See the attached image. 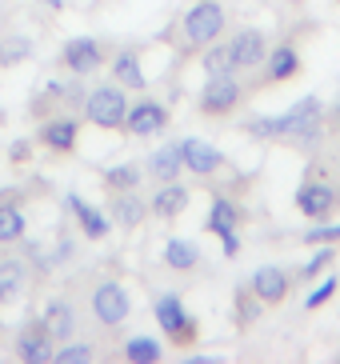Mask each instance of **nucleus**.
Listing matches in <instances>:
<instances>
[{
    "mask_svg": "<svg viewBox=\"0 0 340 364\" xmlns=\"http://www.w3.org/2000/svg\"><path fill=\"white\" fill-rule=\"evenodd\" d=\"M108 216H112V225H120L124 232L144 225V216H149V200H140L137 188H128V193H112L108 196Z\"/></svg>",
    "mask_w": 340,
    "mask_h": 364,
    "instance_id": "4468645a",
    "label": "nucleus"
},
{
    "mask_svg": "<svg viewBox=\"0 0 340 364\" xmlns=\"http://www.w3.org/2000/svg\"><path fill=\"white\" fill-rule=\"evenodd\" d=\"M340 240V220L336 225H324V220H317V225L304 232V245H336Z\"/></svg>",
    "mask_w": 340,
    "mask_h": 364,
    "instance_id": "473e14b6",
    "label": "nucleus"
},
{
    "mask_svg": "<svg viewBox=\"0 0 340 364\" xmlns=\"http://www.w3.org/2000/svg\"><path fill=\"white\" fill-rule=\"evenodd\" d=\"M297 208L309 216V220H329L340 208V193L324 181V176H309V181L297 188Z\"/></svg>",
    "mask_w": 340,
    "mask_h": 364,
    "instance_id": "0eeeda50",
    "label": "nucleus"
},
{
    "mask_svg": "<svg viewBox=\"0 0 340 364\" xmlns=\"http://www.w3.org/2000/svg\"><path fill=\"white\" fill-rule=\"evenodd\" d=\"M245 100V88H240V80H236V73H221V76H208L201 88V112L204 117H228V112H236V105Z\"/></svg>",
    "mask_w": 340,
    "mask_h": 364,
    "instance_id": "423d86ee",
    "label": "nucleus"
},
{
    "mask_svg": "<svg viewBox=\"0 0 340 364\" xmlns=\"http://www.w3.org/2000/svg\"><path fill=\"white\" fill-rule=\"evenodd\" d=\"M228 48H233V65L236 73H248V68H260L268 56V36L260 33V28H240V33L228 41Z\"/></svg>",
    "mask_w": 340,
    "mask_h": 364,
    "instance_id": "ddd939ff",
    "label": "nucleus"
},
{
    "mask_svg": "<svg viewBox=\"0 0 340 364\" xmlns=\"http://www.w3.org/2000/svg\"><path fill=\"white\" fill-rule=\"evenodd\" d=\"M160 257H164V264H169L172 272H192V268L201 264V248H196V240H188V236H169Z\"/></svg>",
    "mask_w": 340,
    "mask_h": 364,
    "instance_id": "5701e85b",
    "label": "nucleus"
},
{
    "mask_svg": "<svg viewBox=\"0 0 340 364\" xmlns=\"http://www.w3.org/2000/svg\"><path fill=\"white\" fill-rule=\"evenodd\" d=\"M140 181H144V168L140 164H112V168L105 172V188L108 193H128V188H140Z\"/></svg>",
    "mask_w": 340,
    "mask_h": 364,
    "instance_id": "c85d7f7f",
    "label": "nucleus"
},
{
    "mask_svg": "<svg viewBox=\"0 0 340 364\" xmlns=\"http://www.w3.org/2000/svg\"><path fill=\"white\" fill-rule=\"evenodd\" d=\"M56 360L60 364H85V360H96V344H68L64 341L56 348Z\"/></svg>",
    "mask_w": 340,
    "mask_h": 364,
    "instance_id": "2f4dec72",
    "label": "nucleus"
},
{
    "mask_svg": "<svg viewBox=\"0 0 340 364\" xmlns=\"http://www.w3.org/2000/svg\"><path fill=\"white\" fill-rule=\"evenodd\" d=\"M260 296H256L253 289H236V324L240 328H248V324H256V316H260Z\"/></svg>",
    "mask_w": 340,
    "mask_h": 364,
    "instance_id": "c756f323",
    "label": "nucleus"
},
{
    "mask_svg": "<svg viewBox=\"0 0 340 364\" xmlns=\"http://www.w3.org/2000/svg\"><path fill=\"white\" fill-rule=\"evenodd\" d=\"M152 316H156L160 332H164L172 344H196L201 324H196V316H188L184 300L176 296V292H160L156 304H152Z\"/></svg>",
    "mask_w": 340,
    "mask_h": 364,
    "instance_id": "20e7f679",
    "label": "nucleus"
},
{
    "mask_svg": "<svg viewBox=\"0 0 340 364\" xmlns=\"http://www.w3.org/2000/svg\"><path fill=\"white\" fill-rule=\"evenodd\" d=\"M169 129V108L160 105L152 97H140L137 105H128V117H124V136H160V132Z\"/></svg>",
    "mask_w": 340,
    "mask_h": 364,
    "instance_id": "6e6552de",
    "label": "nucleus"
},
{
    "mask_svg": "<svg viewBox=\"0 0 340 364\" xmlns=\"http://www.w3.org/2000/svg\"><path fill=\"white\" fill-rule=\"evenodd\" d=\"M332 257H336V248L332 245H317V252H312V257L304 260V268H300V280H317L320 272L332 264Z\"/></svg>",
    "mask_w": 340,
    "mask_h": 364,
    "instance_id": "7c9ffc66",
    "label": "nucleus"
},
{
    "mask_svg": "<svg viewBox=\"0 0 340 364\" xmlns=\"http://www.w3.org/2000/svg\"><path fill=\"white\" fill-rule=\"evenodd\" d=\"M108 73L120 88H132V92H144L149 88V76H144V65H140V48H120L112 60H108Z\"/></svg>",
    "mask_w": 340,
    "mask_h": 364,
    "instance_id": "2eb2a0df",
    "label": "nucleus"
},
{
    "mask_svg": "<svg viewBox=\"0 0 340 364\" xmlns=\"http://www.w3.org/2000/svg\"><path fill=\"white\" fill-rule=\"evenodd\" d=\"M80 112H85L88 124H96L100 132H120L124 129V117H128V97L124 88L112 80V85H96L88 88L85 105H80Z\"/></svg>",
    "mask_w": 340,
    "mask_h": 364,
    "instance_id": "f257e3e1",
    "label": "nucleus"
},
{
    "mask_svg": "<svg viewBox=\"0 0 340 364\" xmlns=\"http://www.w3.org/2000/svg\"><path fill=\"white\" fill-rule=\"evenodd\" d=\"M56 60L68 76H96L108 65V53H105V41H96V36H68L60 44Z\"/></svg>",
    "mask_w": 340,
    "mask_h": 364,
    "instance_id": "39448f33",
    "label": "nucleus"
},
{
    "mask_svg": "<svg viewBox=\"0 0 340 364\" xmlns=\"http://www.w3.org/2000/svg\"><path fill=\"white\" fill-rule=\"evenodd\" d=\"M181 172H184V161H181V144H176V140H172V144H160L149 156V176L156 184L181 181Z\"/></svg>",
    "mask_w": 340,
    "mask_h": 364,
    "instance_id": "412c9836",
    "label": "nucleus"
},
{
    "mask_svg": "<svg viewBox=\"0 0 340 364\" xmlns=\"http://www.w3.org/2000/svg\"><path fill=\"white\" fill-rule=\"evenodd\" d=\"M224 21H228V16H224L221 0H196V4L181 16V44L196 53V48H204V44L221 41Z\"/></svg>",
    "mask_w": 340,
    "mask_h": 364,
    "instance_id": "f03ea898",
    "label": "nucleus"
},
{
    "mask_svg": "<svg viewBox=\"0 0 340 364\" xmlns=\"http://www.w3.org/2000/svg\"><path fill=\"white\" fill-rule=\"evenodd\" d=\"M28 289V260L21 257H0V309L12 304Z\"/></svg>",
    "mask_w": 340,
    "mask_h": 364,
    "instance_id": "aec40b11",
    "label": "nucleus"
},
{
    "mask_svg": "<svg viewBox=\"0 0 340 364\" xmlns=\"http://www.w3.org/2000/svg\"><path fill=\"white\" fill-rule=\"evenodd\" d=\"M120 356L132 364H156L160 356H164V348H160L156 336H128L124 348H120Z\"/></svg>",
    "mask_w": 340,
    "mask_h": 364,
    "instance_id": "cd10ccee",
    "label": "nucleus"
},
{
    "mask_svg": "<svg viewBox=\"0 0 340 364\" xmlns=\"http://www.w3.org/2000/svg\"><path fill=\"white\" fill-rule=\"evenodd\" d=\"M336 289H340V280L336 277H324L317 284V289L309 292V300H304V309H320V304H329L332 296H336Z\"/></svg>",
    "mask_w": 340,
    "mask_h": 364,
    "instance_id": "72a5a7b5",
    "label": "nucleus"
},
{
    "mask_svg": "<svg viewBox=\"0 0 340 364\" xmlns=\"http://www.w3.org/2000/svg\"><path fill=\"white\" fill-rule=\"evenodd\" d=\"M16 356L32 364H44V360H56V348H53V332L44 328L41 316H28L24 328L16 332Z\"/></svg>",
    "mask_w": 340,
    "mask_h": 364,
    "instance_id": "9d476101",
    "label": "nucleus"
},
{
    "mask_svg": "<svg viewBox=\"0 0 340 364\" xmlns=\"http://www.w3.org/2000/svg\"><path fill=\"white\" fill-rule=\"evenodd\" d=\"M41 321H44V328L53 332V341H73L76 336V304L64 296H53L44 304Z\"/></svg>",
    "mask_w": 340,
    "mask_h": 364,
    "instance_id": "f3484780",
    "label": "nucleus"
},
{
    "mask_svg": "<svg viewBox=\"0 0 340 364\" xmlns=\"http://www.w3.org/2000/svg\"><path fill=\"white\" fill-rule=\"evenodd\" d=\"M76 245L73 236H68V228H60V236H56V248H53V264H64V260H73Z\"/></svg>",
    "mask_w": 340,
    "mask_h": 364,
    "instance_id": "f704fd0d",
    "label": "nucleus"
},
{
    "mask_svg": "<svg viewBox=\"0 0 340 364\" xmlns=\"http://www.w3.org/2000/svg\"><path fill=\"white\" fill-rule=\"evenodd\" d=\"M188 188H184L181 181H169V184H156V193H152L149 200V213L160 216V220H176V216L188 208Z\"/></svg>",
    "mask_w": 340,
    "mask_h": 364,
    "instance_id": "a211bd4d",
    "label": "nucleus"
},
{
    "mask_svg": "<svg viewBox=\"0 0 340 364\" xmlns=\"http://www.w3.org/2000/svg\"><path fill=\"white\" fill-rule=\"evenodd\" d=\"M221 248H224V257H228V260L240 257V236H236V228H233V232H221Z\"/></svg>",
    "mask_w": 340,
    "mask_h": 364,
    "instance_id": "e433bc0d",
    "label": "nucleus"
},
{
    "mask_svg": "<svg viewBox=\"0 0 340 364\" xmlns=\"http://www.w3.org/2000/svg\"><path fill=\"white\" fill-rule=\"evenodd\" d=\"M201 68L204 76H221V73H236L233 65V48H228V41H213L201 48Z\"/></svg>",
    "mask_w": 340,
    "mask_h": 364,
    "instance_id": "bb28decb",
    "label": "nucleus"
},
{
    "mask_svg": "<svg viewBox=\"0 0 340 364\" xmlns=\"http://www.w3.org/2000/svg\"><path fill=\"white\" fill-rule=\"evenodd\" d=\"M24 60H32V36L0 33V68H21Z\"/></svg>",
    "mask_w": 340,
    "mask_h": 364,
    "instance_id": "a878e982",
    "label": "nucleus"
},
{
    "mask_svg": "<svg viewBox=\"0 0 340 364\" xmlns=\"http://www.w3.org/2000/svg\"><path fill=\"white\" fill-rule=\"evenodd\" d=\"M88 312L100 328H120L132 316V296L120 280H96L88 289Z\"/></svg>",
    "mask_w": 340,
    "mask_h": 364,
    "instance_id": "7ed1b4c3",
    "label": "nucleus"
},
{
    "mask_svg": "<svg viewBox=\"0 0 340 364\" xmlns=\"http://www.w3.org/2000/svg\"><path fill=\"white\" fill-rule=\"evenodd\" d=\"M44 9H64V0H41Z\"/></svg>",
    "mask_w": 340,
    "mask_h": 364,
    "instance_id": "4c0bfd02",
    "label": "nucleus"
},
{
    "mask_svg": "<svg viewBox=\"0 0 340 364\" xmlns=\"http://www.w3.org/2000/svg\"><path fill=\"white\" fill-rule=\"evenodd\" d=\"M24 232H28V220L21 213V200H0V248L21 245Z\"/></svg>",
    "mask_w": 340,
    "mask_h": 364,
    "instance_id": "393cba45",
    "label": "nucleus"
},
{
    "mask_svg": "<svg viewBox=\"0 0 340 364\" xmlns=\"http://www.w3.org/2000/svg\"><path fill=\"white\" fill-rule=\"evenodd\" d=\"M85 97H88L85 76H76V80H48L44 85V100L53 105V112H76L85 105Z\"/></svg>",
    "mask_w": 340,
    "mask_h": 364,
    "instance_id": "6ab92c4d",
    "label": "nucleus"
},
{
    "mask_svg": "<svg viewBox=\"0 0 340 364\" xmlns=\"http://www.w3.org/2000/svg\"><path fill=\"white\" fill-rule=\"evenodd\" d=\"M332 120H336V129H340V100H336V108H332Z\"/></svg>",
    "mask_w": 340,
    "mask_h": 364,
    "instance_id": "58836bf2",
    "label": "nucleus"
},
{
    "mask_svg": "<svg viewBox=\"0 0 340 364\" xmlns=\"http://www.w3.org/2000/svg\"><path fill=\"white\" fill-rule=\"evenodd\" d=\"M9 161H12V164H28V161H32V140H12Z\"/></svg>",
    "mask_w": 340,
    "mask_h": 364,
    "instance_id": "c9c22d12",
    "label": "nucleus"
},
{
    "mask_svg": "<svg viewBox=\"0 0 340 364\" xmlns=\"http://www.w3.org/2000/svg\"><path fill=\"white\" fill-rule=\"evenodd\" d=\"M248 289H253L256 296H260V304H280V300L288 296V289H292V280H288L285 268L265 264V268H256V272H253Z\"/></svg>",
    "mask_w": 340,
    "mask_h": 364,
    "instance_id": "dca6fc26",
    "label": "nucleus"
},
{
    "mask_svg": "<svg viewBox=\"0 0 340 364\" xmlns=\"http://www.w3.org/2000/svg\"><path fill=\"white\" fill-rule=\"evenodd\" d=\"M297 73H300L297 44H277V48H268V56H265V76L272 80V85H280V80H292Z\"/></svg>",
    "mask_w": 340,
    "mask_h": 364,
    "instance_id": "4be33fe9",
    "label": "nucleus"
},
{
    "mask_svg": "<svg viewBox=\"0 0 340 364\" xmlns=\"http://www.w3.org/2000/svg\"><path fill=\"white\" fill-rule=\"evenodd\" d=\"M240 204L228 200V196H213V208H208V216H204V228L208 232H233V228H240Z\"/></svg>",
    "mask_w": 340,
    "mask_h": 364,
    "instance_id": "b1692460",
    "label": "nucleus"
},
{
    "mask_svg": "<svg viewBox=\"0 0 340 364\" xmlns=\"http://www.w3.org/2000/svg\"><path fill=\"white\" fill-rule=\"evenodd\" d=\"M176 144H181L184 172H192V176H216V172L224 168V152L216 149V144H208V140L184 136V140H176Z\"/></svg>",
    "mask_w": 340,
    "mask_h": 364,
    "instance_id": "9b49d317",
    "label": "nucleus"
},
{
    "mask_svg": "<svg viewBox=\"0 0 340 364\" xmlns=\"http://www.w3.org/2000/svg\"><path fill=\"white\" fill-rule=\"evenodd\" d=\"M64 208H68V213L76 216V225H80L85 240H105L108 228H112V216H108L105 208L88 204L85 196H76V193H64Z\"/></svg>",
    "mask_w": 340,
    "mask_h": 364,
    "instance_id": "f8f14e48",
    "label": "nucleus"
},
{
    "mask_svg": "<svg viewBox=\"0 0 340 364\" xmlns=\"http://www.w3.org/2000/svg\"><path fill=\"white\" fill-rule=\"evenodd\" d=\"M36 144H44L48 152H68L80 144V120L76 117H64V112H56V117H44L41 129H36Z\"/></svg>",
    "mask_w": 340,
    "mask_h": 364,
    "instance_id": "1a4fd4ad",
    "label": "nucleus"
}]
</instances>
